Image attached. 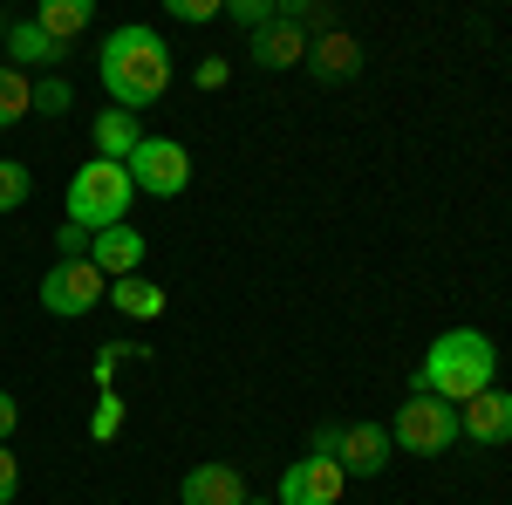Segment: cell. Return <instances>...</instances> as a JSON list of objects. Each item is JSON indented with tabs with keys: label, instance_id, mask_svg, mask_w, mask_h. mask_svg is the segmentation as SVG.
Returning <instances> with one entry per match:
<instances>
[{
	"label": "cell",
	"instance_id": "cell-22",
	"mask_svg": "<svg viewBox=\"0 0 512 505\" xmlns=\"http://www.w3.org/2000/svg\"><path fill=\"white\" fill-rule=\"evenodd\" d=\"M69 103H76V96H69V82H62V76L35 82V110H41V117H62V110H69Z\"/></svg>",
	"mask_w": 512,
	"mask_h": 505
},
{
	"label": "cell",
	"instance_id": "cell-1",
	"mask_svg": "<svg viewBox=\"0 0 512 505\" xmlns=\"http://www.w3.org/2000/svg\"><path fill=\"white\" fill-rule=\"evenodd\" d=\"M96 69H103V89H110V103L137 117V110L164 103V89H171V48L158 41V28L130 21V28H117V35L96 48Z\"/></svg>",
	"mask_w": 512,
	"mask_h": 505
},
{
	"label": "cell",
	"instance_id": "cell-25",
	"mask_svg": "<svg viewBox=\"0 0 512 505\" xmlns=\"http://www.w3.org/2000/svg\"><path fill=\"white\" fill-rule=\"evenodd\" d=\"M55 246H62V260H89L96 233H82V226H62V233H55Z\"/></svg>",
	"mask_w": 512,
	"mask_h": 505
},
{
	"label": "cell",
	"instance_id": "cell-21",
	"mask_svg": "<svg viewBox=\"0 0 512 505\" xmlns=\"http://www.w3.org/2000/svg\"><path fill=\"white\" fill-rule=\"evenodd\" d=\"M226 14H233V21H246V28L260 35V28L280 14V0H226Z\"/></svg>",
	"mask_w": 512,
	"mask_h": 505
},
{
	"label": "cell",
	"instance_id": "cell-14",
	"mask_svg": "<svg viewBox=\"0 0 512 505\" xmlns=\"http://www.w3.org/2000/svg\"><path fill=\"white\" fill-rule=\"evenodd\" d=\"M144 144V123L130 117V110H103L96 117V157H110V164H130V151Z\"/></svg>",
	"mask_w": 512,
	"mask_h": 505
},
{
	"label": "cell",
	"instance_id": "cell-4",
	"mask_svg": "<svg viewBox=\"0 0 512 505\" xmlns=\"http://www.w3.org/2000/svg\"><path fill=\"white\" fill-rule=\"evenodd\" d=\"M390 444L417 451V458H437V451H451V444H458V410H451L444 396L410 389V396H403V410H396V424H390Z\"/></svg>",
	"mask_w": 512,
	"mask_h": 505
},
{
	"label": "cell",
	"instance_id": "cell-6",
	"mask_svg": "<svg viewBox=\"0 0 512 505\" xmlns=\"http://www.w3.org/2000/svg\"><path fill=\"white\" fill-rule=\"evenodd\" d=\"M103 294H110V273H96L89 260H55V273H41V308L62 314V321L89 314Z\"/></svg>",
	"mask_w": 512,
	"mask_h": 505
},
{
	"label": "cell",
	"instance_id": "cell-13",
	"mask_svg": "<svg viewBox=\"0 0 512 505\" xmlns=\"http://www.w3.org/2000/svg\"><path fill=\"white\" fill-rule=\"evenodd\" d=\"M246 55H253L260 69H301V62H308V35H301L294 21H280V14H274V21L253 35V48H246Z\"/></svg>",
	"mask_w": 512,
	"mask_h": 505
},
{
	"label": "cell",
	"instance_id": "cell-12",
	"mask_svg": "<svg viewBox=\"0 0 512 505\" xmlns=\"http://www.w3.org/2000/svg\"><path fill=\"white\" fill-rule=\"evenodd\" d=\"M144 233L137 226H110V233H96V246H89V267L96 273H117V280H130V273L144 267Z\"/></svg>",
	"mask_w": 512,
	"mask_h": 505
},
{
	"label": "cell",
	"instance_id": "cell-3",
	"mask_svg": "<svg viewBox=\"0 0 512 505\" xmlns=\"http://www.w3.org/2000/svg\"><path fill=\"white\" fill-rule=\"evenodd\" d=\"M130 198H137L130 171L110 164V157H96V164H82L76 178H69V226H82V233H110V226H123Z\"/></svg>",
	"mask_w": 512,
	"mask_h": 505
},
{
	"label": "cell",
	"instance_id": "cell-19",
	"mask_svg": "<svg viewBox=\"0 0 512 505\" xmlns=\"http://www.w3.org/2000/svg\"><path fill=\"white\" fill-rule=\"evenodd\" d=\"M117 430H123V396H117V389H103V396H96V410H89V437H96V444H110Z\"/></svg>",
	"mask_w": 512,
	"mask_h": 505
},
{
	"label": "cell",
	"instance_id": "cell-17",
	"mask_svg": "<svg viewBox=\"0 0 512 505\" xmlns=\"http://www.w3.org/2000/svg\"><path fill=\"white\" fill-rule=\"evenodd\" d=\"M7 55H14V62H28V69H41V62H62L69 48H62V41H48L35 21H14V28H7Z\"/></svg>",
	"mask_w": 512,
	"mask_h": 505
},
{
	"label": "cell",
	"instance_id": "cell-11",
	"mask_svg": "<svg viewBox=\"0 0 512 505\" xmlns=\"http://www.w3.org/2000/svg\"><path fill=\"white\" fill-rule=\"evenodd\" d=\"M178 499L185 505H246L253 492H246V478H239L233 465H198V471H185Z\"/></svg>",
	"mask_w": 512,
	"mask_h": 505
},
{
	"label": "cell",
	"instance_id": "cell-15",
	"mask_svg": "<svg viewBox=\"0 0 512 505\" xmlns=\"http://www.w3.org/2000/svg\"><path fill=\"white\" fill-rule=\"evenodd\" d=\"M110 301H117V314H130V321H158L164 314V287L144 280V273H130V280H110Z\"/></svg>",
	"mask_w": 512,
	"mask_h": 505
},
{
	"label": "cell",
	"instance_id": "cell-8",
	"mask_svg": "<svg viewBox=\"0 0 512 505\" xmlns=\"http://www.w3.org/2000/svg\"><path fill=\"white\" fill-rule=\"evenodd\" d=\"M308 76L315 82H355L362 76V41L349 28H328V35L308 41Z\"/></svg>",
	"mask_w": 512,
	"mask_h": 505
},
{
	"label": "cell",
	"instance_id": "cell-5",
	"mask_svg": "<svg viewBox=\"0 0 512 505\" xmlns=\"http://www.w3.org/2000/svg\"><path fill=\"white\" fill-rule=\"evenodd\" d=\"M130 185L137 192H151V198H178L185 185H192V151L178 144V137H144L137 151H130Z\"/></svg>",
	"mask_w": 512,
	"mask_h": 505
},
{
	"label": "cell",
	"instance_id": "cell-23",
	"mask_svg": "<svg viewBox=\"0 0 512 505\" xmlns=\"http://www.w3.org/2000/svg\"><path fill=\"white\" fill-rule=\"evenodd\" d=\"M130 355H144V349H137V342H110V349H96V383L110 389V376H117Z\"/></svg>",
	"mask_w": 512,
	"mask_h": 505
},
{
	"label": "cell",
	"instance_id": "cell-28",
	"mask_svg": "<svg viewBox=\"0 0 512 505\" xmlns=\"http://www.w3.org/2000/svg\"><path fill=\"white\" fill-rule=\"evenodd\" d=\"M14 424H21V403H14V396H7V389H0V444H7V437H14Z\"/></svg>",
	"mask_w": 512,
	"mask_h": 505
},
{
	"label": "cell",
	"instance_id": "cell-16",
	"mask_svg": "<svg viewBox=\"0 0 512 505\" xmlns=\"http://www.w3.org/2000/svg\"><path fill=\"white\" fill-rule=\"evenodd\" d=\"M35 28L48 41H62V48H69V41L89 28V0H41V7H35Z\"/></svg>",
	"mask_w": 512,
	"mask_h": 505
},
{
	"label": "cell",
	"instance_id": "cell-18",
	"mask_svg": "<svg viewBox=\"0 0 512 505\" xmlns=\"http://www.w3.org/2000/svg\"><path fill=\"white\" fill-rule=\"evenodd\" d=\"M28 110H35V82L21 69H0V130H14Z\"/></svg>",
	"mask_w": 512,
	"mask_h": 505
},
{
	"label": "cell",
	"instance_id": "cell-29",
	"mask_svg": "<svg viewBox=\"0 0 512 505\" xmlns=\"http://www.w3.org/2000/svg\"><path fill=\"white\" fill-rule=\"evenodd\" d=\"M198 89H226V62H219V55L198 62Z\"/></svg>",
	"mask_w": 512,
	"mask_h": 505
},
{
	"label": "cell",
	"instance_id": "cell-10",
	"mask_svg": "<svg viewBox=\"0 0 512 505\" xmlns=\"http://www.w3.org/2000/svg\"><path fill=\"white\" fill-rule=\"evenodd\" d=\"M458 437H478V444H512V396L506 389H485L465 403L458 417Z\"/></svg>",
	"mask_w": 512,
	"mask_h": 505
},
{
	"label": "cell",
	"instance_id": "cell-26",
	"mask_svg": "<svg viewBox=\"0 0 512 505\" xmlns=\"http://www.w3.org/2000/svg\"><path fill=\"white\" fill-rule=\"evenodd\" d=\"M14 492H21V465H14V451L0 444V505H14Z\"/></svg>",
	"mask_w": 512,
	"mask_h": 505
},
{
	"label": "cell",
	"instance_id": "cell-27",
	"mask_svg": "<svg viewBox=\"0 0 512 505\" xmlns=\"http://www.w3.org/2000/svg\"><path fill=\"white\" fill-rule=\"evenodd\" d=\"M342 451V424H321L315 430V458H335Z\"/></svg>",
	"mask_w": 512,
	"mask_h": 505
},
{
	"label": "cell",
	"instance_id": "cell-9",
	"mask_svg": "<svg viewBox=\"0 0 512 505\" xmlns=\"http://www.w3.org/2000/svg\"><path fill=\"white\" fill-rule=\"evenodd\" d=\"M390 430L383 424H342V451H335V465L349 471V478H376V471L390 465Z\"/></svg>",
	"mask_w": 512,
	"mask_h": 505
},
{
	"label": "cell",
	"instance_id": "cell-20",
	"mask_svg": "<svg viewBox=\"0 0 512 505\" xmlns=\"http://www.w3.org/2000/svg\"><path fill=\"white\" fill-rule=\"evenodd\" d=\"M35 192V178H28V164H14V157H0V212H14V205H28Z\"/></svg>",
	"mask_w": 512,
	"mask_h": 505
},
{
	"label": "cell",
	"instance_id": "cell-24",
	"mask_svg": "<svg viewBox=\"0 0 512 505\" xmlns=\"http://www.w3.org/2000/svg\"><path fill=\"white\" fill-rule=\"evenodd\" d=\"M212 14H226V0H171V21H212Z\"/></svg>",
	"mask_w": 512,
	"mask_h": 505
},
{
	"label": "cell",
	"instance_id": "cell-2",
	"mask_svg": "<svg viewBox=\"0 0 512 505\" xmlns=\"http://www.w3.org/2000/svg\"><path fill=\"white\" fill-rule=\"evenodd\" d=\"M492 376H499V349L478 328H444L410 383L424 389V396H444V403H472V396L492 389Z\"/></svg>",
	"mask_w": 512,
	"mask_h": 505
},
{
	"label": "cell",
	"instance_id": "cell-7",
	"mask_svg": "<svg viewBox=\"0 0 512 505\" xmlns=\"http://www.w3.org/2000/svg\"><path fill=\"white\" fill-rule=\"evenodd\" d=\"M342 485H349V471L335 465V458H294V465L280 471V492H274V505H335L342 499Z\"/></svg>",
	"mask_w": 512,
	"mask_h": 505
},
{
	"label": "cell",
	"instance_id": "cell-30",
	"mask_svg": "<svg viewBox=\"0 0 512 505\" xmlns=\"http://www.w3.org/2000/svg\"><path fill=\"white\" fill-rule=\"evenodd\" d=\"M246 505H274V499H246Z\"/></svg>",
	"mask_w": 512,
	"mask_h": 505
}]
</instances>
